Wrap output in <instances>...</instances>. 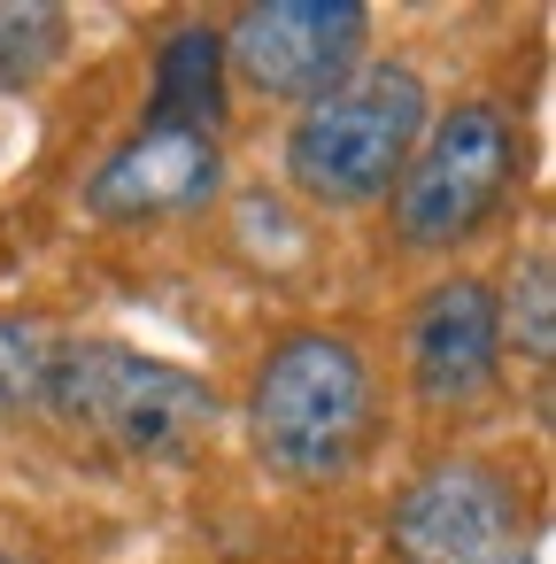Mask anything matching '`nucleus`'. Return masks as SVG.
<instances>
[{
	"mask_svg": "<svg viewBox=\"0 0 556 564\" xmlns=\"http://www.w3.org/2000/svg\"><path fill=\"white\" fill-rule=\"evenodd\" d=\"M433 124V94L410 63H363L317 94L286 132V178L317 209H371L394 194L410 148Z\"/></svg>",
	"mask_w": 556,
	"mask_h": 564,
	"instance_id": "1",
	"label": "nucleus"
},
{
	"mask_svg": "<svg viewBox=\"0 0 556 564\" xmlns=\"http://www.w3.org/2000/svg\"><path fill=\"white\" fill-rule=\"evenodd\" d=\"M40 402L70 433H94V441L148 456V464L201 448V433L217 425V387L201 371L148 356V348H124V340H55Z\"/></svg>",
	"mask_w": 556,
	"mask_h": 564,
	"instance_id": "2",
	"label": "nucleus"
},
{
	"mask_svg": "<svg viewBox=\"0 0 556 564\" xmlns=\"http://www.w3.org/2000/svg\"><path fill=\"white\" fill-rule=\"evenodd\" d=\"M248 441L271 471L317 487L371 441V364L340 333H286L248 387Z\"/></svg>",
	"mask_w": 556,
	"mask_h": 564,
	"instance_id": "3",
	"label": "nucleus"
},
{
	"mask_svg": "<svg viewBox=\"0 0 556 564\" xmlns=\"http://www.w3.org/2000/svg\"><path fill=\"white\" fill-rule=\"evenodd\" d=\"M510 178H517V124L494 101L440 109L394 178V240L417 256L464 248L510 202Z\"/></svg>",
	"mask_w": 556,
	"mask_h": 564,
	"instance_id": "4",
	"label": "nucleus"
},
{
	"mask_svg": "<svg viewBox=\"0 0 556 564\" xmlns=\"http://www.w3.org/2000/svg\"><path fill=\"white\" fill-rule=\"evenodd\" d=\"M217 40H225V70H240V86H255L263 101L309 109L348 70H363L371 9H356V0H255Z\"/></svg>",
	"mask_w": 556,
	"mask_h": 564,
	"instance_id": "5",
	"label": "nucleus"
},
{
	"mask_svg": "<svg viewBox=\"0 0 556 564\" xmlns=\"http://www.w3.org/2000/svg\"><path fill=\"white\" fill-rule=\"evenodd\" d=\"M394 549L402 564H487L517 549V487L479 456H448L402 487Z\"/></svg>",
	"mask_w": 556,
	"mask_h": 564,
	"instance_id": "6",
	"label": "nucleus"
},
{
	"mask_svg": "<svg viewBox=\"0 0 556 564\" xmlns=\"http://www.w3.org/2000/svg\"><path fill=\"white\" fill-rule=\"evenodd\" d=\"M225 178V148L209 132H186V124H155L140 117L109 163L86 178V209L109 217V225H148V217H178V209H201Z\"/></svg>",
	"mask_w": 556,
	"mask_h": 564,
	"instance_id": "7",
	"label": "nucleus"
},
{
	"mask_svg": "<svg viewBox=\"0 0 556 564\" xmlns=\"http://www.w3.org/2000/svg\"><path fill=\"white\" fill-rule=\"evenodd\" d=\"M502 333H494V286L487 279H440L410 317V387L433 410H464L494 387Z\"/></svg>",
	"mask_w": 556,
	"mask_h": 564,
	"instance_id": "8",
	"label": "nucleus"
},
{
	"mask_svg": "<svg viewBox=\"0 0 556 564\" xmlns=\"http://www.w3.org/2000/svg\"><path fill=\"white\" fill-rule=\"evenodd\" d=\"M155 124H186V132H225V40L217 24H178L155 55V94H148Z\"/></svg>",
	"mask_w": 556,
	"mask_h": 564,
	"instance_id": "9",
	"label": "nucleus"
},
{
	"mask_svg": "<svg viewBox=\"0 0 556 564\" xmlns=\"http://www.w3.org/2000/svg\"><path fill=\"white\" fill-rule=\"evenodd\" d=\"M494 333H502V348H517V364L548 371V356H556V256L548 248H525V263L510 271V286L494 302Z\"/></svg>",
	"mask_w": 556,
	"mask_h": 564,
	"instance_id": "10",
	"label": "nucleus"
},
{
	"mask_svg": "<svg viewBox=\"0 0 556 564\" xmlns=\"http://www.w3.org/2000/svg\"><path fill=\"white\" fill-rule=\"evenodd\" d=\"M70 47V9L55 0H0V94L40 86Z\"/></svg>",
	"mask_w": 556,
	"mask_h": 564,
	"instance_id": "11",
	"label": "nucleus"
},
{
	"mask_svg": "<svg viewBox=\"0 0 556 564\" xmlns=\"http://www.w3.org/2000/svg\"><path fill=\"white\" fill-rule=\"evenodd\" d=\"M47 356H55V333H47V325H32V317H0V417H17V410L40 402Z\"/></svg>",
	"mask_w": 556,
	"mask_h": 564,
	"instance_id": "12",
	"label": "nucleus"
},
{
	"mask_svg": "<svg viewBox=\"0 0 556 564\" xmlns=\"http://www.w3.org/2000/svg\"><path fill=\"white\" fill-rule=\"evenodd\" d=\"M487 564H533V556H525V549H502V556H487Z\"/></svg>",
	"mask_w": 556,
	"mask_h": 564,
	"instance_id": "13",
	"label": "nucleus"
},
{
	"mask_svg": "<svg viewBox=\"0 0 556 564\" xmlns=\"http://www.w3.org/2000/svg\"><path fill=\"white\" fill-rule=\"evenodd\" d=\"M0 564H24V556H9V549H0Z\"/></svg>",
	"mask_w": 556,
	"mask_h": 564,
	"instance_id": "14",
	"label": "nucleus"
}]
</instances>
